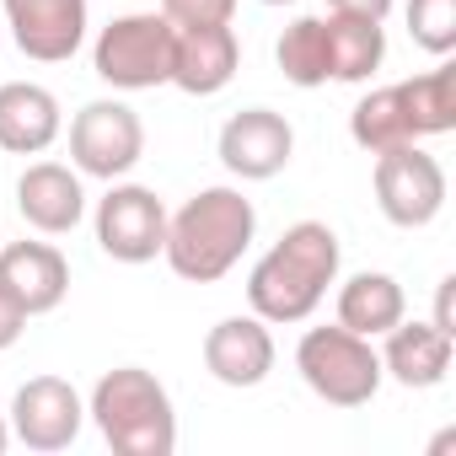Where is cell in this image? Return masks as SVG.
Masks as SVG:
<instances>
[{"mask_svg":"<svg viewBox=\"0 0 456 456\" xmlns=\"http://www.w3.org/2000/svg\"><path fill=\"white\" fill-rule=\"evenodd\" d=\"M258 237V209L242 188L232 183H215V188H199L193 199H183L172 215H167V242H161V258L177 280L188 285H215L225 280L242 253L253 248Z\"/></svg>","mask_w":456,"mask_h":456,"instance_id":"1","label":"cell"},{"mask_svg":"<svg viewBox=\"0 0 456 456\" xmlns=\"http://www.w3.org/2000/svg\"><path fill=\"white\" fill-rule=\"evenodd\" d=\"M338 264H344V248H338L333 225L328 220H296L248 274L253 317H264L269 328L274 322H306L322 306L328 285H338Z\"/></svg>","mask_w":456,"mask_h":456,"instance_id":"2","label":"cell"},{"mask_svg":"<svg viewBox=\"0 0 456 456\" xmlns=\"http://www.w3.org/2000/svg\"><path fill=\"white\" fill-rule=\"evenodd\" d=\"M86 419L97 424V435L118 456H172L177 451V408H172V392L151 370H140V365L108 370L92 387V397H86Z\"/></svg>","mask_w":456,"mask_h":456,"instance_id":"3","label":"cell"},{"mask_svg":"<svg viewBox=\"0 0 456 456\" xmlns=\"http://www.w3.org/2000/svg\"><path fill=\"white\" fill-rule=\"evenodd\" d=\"M296 370L312 387V397H322L328 408H365L387 381L376 338H360L344 322L306 328L296 344Z\"/></svg>","mask_w":456,"mask_h":456,"instance_id":"4","label":"cell"},{"mask_svg":"<svg viewBox=\"0 0 456 456\" xmlns=\"http://www.w3.org/2000/svg\"><path fill=\"white\" fill-rule=\"evenodd\" d=\"M172 49L177 28L161 12H124L92 44V70L113 92H156L172 86Z\"/></svg>","mask_w":456,"mask_h":456,"instance_id":"5","label":"cell"},{"mask_svg":"<svg viewBox=\"0 0 456 456\" xmlns=\"http://www.w3.org/2000/svg\"><path fill=\"white\" fill-rule=\"evenodd\" d=\"M145 156V124L129 102L97 97L70 118V167L97 183H118Z\"/></svg>","mask_w":456,"mask_h":456,"instance_id":"6","label":"cell"},{"mask_svg":"<svg viewBox=\"0 0 456 456\" xmlns=\"http://www.w3.org/2000/svg\"><path fill=\"white\" fill-rule=\"evenodd\" d=\"M92 232H97V248L113 264H151V258H161V242H167V204H161L156 188L118 177L97 199Z\"/></svg>","mask_w":456,"mask_h":456,"instance_id":"7","label":"cell"},{"mask_svg":"<svg viewBox=\"0 0 456 456\" xmlns=\"http://www.w3.org/2000/svg\"><path fill=\"white\" fill-rule=\"evenodd\" d=\"M376 204L403 232H424L445 209V167L413 140L376 156Z\"/></svg>","mask_w":456,"mask_h":456,"instance_id":"8","label":"cell"},{"mask_svg":"<svg viewBox=\"0 0 456 456\" xmlns=\"http://www.w3.org/2000/svg\"><path fill=\"white\" fill-rule=\"evenodd\" d=\"M6 424L12 440H22L28 451H70L86 424V397L65 376H33L17 387Z\"/></svg>","mask_w":456,"mask_h":456,"instance_id":"9","label":"cell"},{"mask_svg":"<svg viewBox=\"0 0 456 456\" xmlns=\"http://www.w3.org/2000/svg\"><path fill=\"white\" fill-rule=\"evenodd\" d=\"M215 151H220V167L232 172V177H242V183H269V177H280V172L290 167V156H296V129H290V118L274 113V108H242V113H232V118L220 124Z\"/></svg>","mask_w":456,"mask_h":456,"instance_id":"10","label":"cell"},{"mask_svg":"<svg viewBox=\"0 0 456 456\" xmlns=\"http://www.w3.org/2000/svg\"><path fill=\"white\" fill-rule=\"evenodd\" d=\"M0 12H6L12 44L38 65L76 60L86 44V28H92L86 0H0Z\"/></svg>","mask_w":456,"mask_h":456,"instance_id":"11","label":"cell"},{"mask_svg":"<svg viewBox=\"0 0 456 456\" xmlns=\"http://www.w3.org/2000/svg\"><path fill=\"white\" fill-rule=\"evenodd\" d=\"M280 349H274V333L264 317H220L209 333H204V370L220 381V387H264L269 370H274Z\"/></svg>","mask_w":456,"mask_h":456,"instance_id":"12","label":"cell"},{"mask_svg":"<svg viewBox=\"0 0 456 456\" xmlns=\"http://www.w3.org/2000/svg\"><path fill=\"white\" fill-rule=\"evenodd\" d=\"M242 70V44L232 22H209V28H177L172 49V86L188 97H215L237 81Z\"/></svg>","mask_w":456,"mask_h":456,"instance_id":"13","label":"cell"},{"mask_svg":"<svg viewBox=\"0 0 456 456\" xmlns=\"http://www.w3.org/2000/svg\"><path fill=\"white\" fill-rule=\"evenodd\" d=\"M17 209L38 237H70L86 220V188L81 172L65 161H33L17 177Z\"/></svg>","mask_w":456,"mask_h":456,"instance_id":"14","label":"cell"},{"mask_svg":"<svg viewBox=\"0 0 456 456\" xmlns=\"http://www.w3.org/2000/svg\"><path fill=\"white\" fill-rule=\"evenodd\" d=\"M387 344L376 349L381 354V370L397 381V387H408V392H429V387H440L445 376H451V354H456V338L445 333V328H435V322H397V328H387L381 333Z\"/></svg>","mask_w":456,"mask_h":456,"instance_id":"15","label":"cell"},{"mask_svg":"<svg viewBox=\"0 0 456 456\" xmlns=\"http://www.w3.org/2000/svg\"><path fill=\"white\" fill-rule=\"evenodd\" d=\"M0 285L22 301L28 317H44L70 296V264L54 242H6L0 248Z\"/></svg>","mask_w":456,"mask_h":456,"instance_id":"16","label":"cell"},{"mask_svg":"<svg viewBox=\"0 0 456 456\" xmlns=\"http://www.w3.org/2000/svg\"><path fill=\"white\" fill-rule=\"evenodd\" d=\"M65 134L60 97L38 81H6L0 86V151L6 156H44Z\"/></svg>","mask_w":456,"mask_h":456,"instance_id":"17","label":"cell"},{"mask_svg":"<svg viewBox=\"0 0 456 456\" xmlns=\"http://www.w3.org/2000/svg\"><path fill=\"white\" fill-rule=\"evenodd\" d=\"M408 317V296L392 274L381 269H360L338 285V322L360 338H381L387 328H397Z\"/></svg>","mask_w":456,"mask_h":456,"instance_id":"18","label":"cell"},{"mask_svg":"<svg viewBox=\"0 0 456 456\" xmlns=\"http://www.w3.org/2000/svg\"><path fill=\"white\" fill-rule=\"evenodd\" d=\"M328 65H333V81H370L381 65H387V28L370 22V17H344V12H328Z\"/></svg>","mask_w":456,"mask_h":456,"instance_id":"19","label":"cell"},{"mask_svg":"<svg viewBox=\"0 0 456 456\" xmlns=\"http://www.w3.org/2000/svg\"><path fill=\"white\" fill-rule=\"evenodd\" d=\"M349 140H354L360 151H370V156H381V151H392V145H413V140H419V134H413V118H408L403 81L376 86V92H365V97L354 102V113H349Z\"/></svg>","mask_w":456,"mask_h":456,"instance_id":"20","label":"cell"},{"mask_svg":"<svg viewBox=\"0 0 456 456\" xmlns=\"http://www.w3.org/2000/svg\"><path fill=\"white\" fill-rule=\"evenodd\" d=\"M274 65H280V76H285L290 86H301V92L328 86V81H333V65H328V22H322V17H296V22L280 33V44H274Z\"/></svg>","mask_w":456,"mask_h":456,"instance_id":"21","label":"cell"},{"mask_svg":"<svg viewBox=\"0 0 456 456\" xmlns=\"http://www.w3.org/2000/svg\"><path fill=\"white\" fill-rule=\"evenodd\" d=\"M403 97H408V118H413L419 140H435V134L456 129V92H451V65L445 60L435 70L403 81Z\"/></svg>","mask_w":456,"mask_h":456,"instance_id":"22","label":"cell"},{"mask_svg":"<svg viewBox=\"0 0 456 456\" xmlns=\"http://www.w3.org/2000/svg\"><path fill=\"white\" fill-rule=\"evenodd\" d=\"M408 38L424 54L445 60L456 49V0H408Z\"/></svg>","mask_w":456,"mask_h":456,"instance_id":"23","label":"cell"},{"mask_svg":"<svg viewBox=\"0 0 456 456\" xmlns=\"http://www.w3.org/2000/svg\"><path fill=\"white\" fill-rule=\"evenodd\" d=\"M161 17L172 28H209V22H232L237 0H161Z\"/></svg>","mask_w":456,"mask_h":456,"instance_id":"24","label":"cell"},{"mask_svg":"<svg viewBox=\"0 0 456 456\" xmlns=\"http://www.w3.org/2000/svg\"><path fill=\"white\" fill-rule=\"evenodd\" d=\"M22 328H28V312H22V301L0 285V354H6L17 338H22Z\"/></svg>","mask_w":456,"mask_h":456,"instance_id":"25","label":"cell"},{"mask_svg":"<svg viewBox=\"0 0 456 456\" xmlns=\"http://www.w3.org/2000/svg\"><path fill=\"white\" fill-rule=\"evenodd\" d=\"M397 0H328V12H344V17H370V22H387V12Z\"/></svg>","mask_w":456,"mask_h":456,"instance_id":"26","label":"cell"},{"mask_svg":"<svg viewBox=\"0 0 456 456\" xmlns=\"http://www.w3.org/2000/svg\"><path fill=\"white\" fill-rule=\"evenodd\" d=\"M12 451V424H6V413H0V456Z\"/></svg>","mask_w":456,"mask_h":456,"instance_id":"27","label":"cell"},{"mask_svg":"<svg viewBox=\"0 0 456 456\" xmlns=\"http://www.w3.org/2000/svg\"><path fill=\"white\" fill-rule=\"evenodd\" d=\"M258 6H296V0H258Z\"/></svg>","mask_w":456,"mask_h":456,"instance_id":"28","label":"cell"}]
</instances>
